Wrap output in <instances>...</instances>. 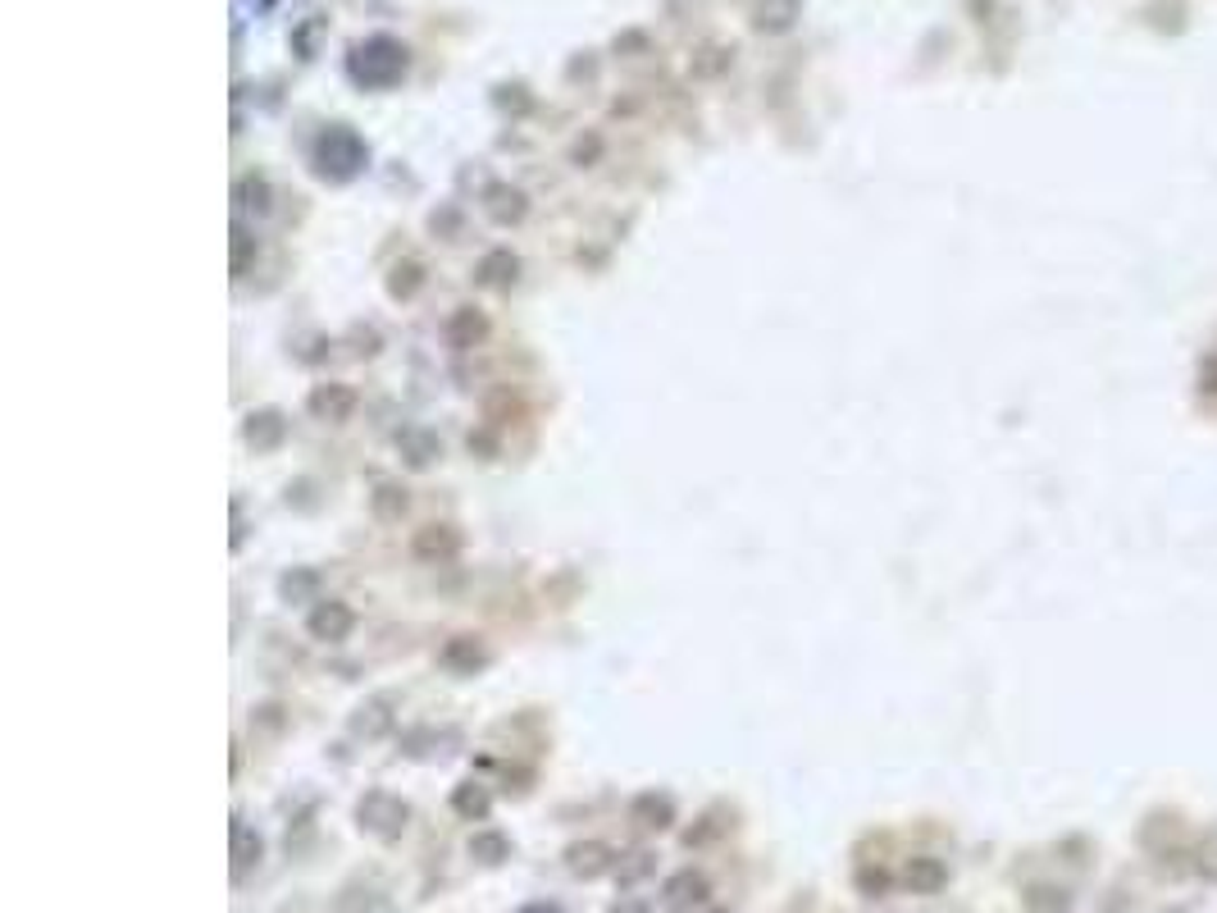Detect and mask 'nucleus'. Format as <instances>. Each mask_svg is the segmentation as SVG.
I'll use <instances>...</instances> for the list:
<instances>
[{
    "label": "nucleus",
    "instance_id": "1",
    "mask_svg": "<svg viewBox=\"0 0 1217 913\" xmlns=\"http://www.w3.org/2000/svg\"><path fill=\"white\" fill-rule=\"evenodd\" d=\"M347 73H351V83L370 87V92L397 87L406 79V46L393 42V37H383V33L356 42L351 56H347Z\"/></svg>",
    "mask_w": 1217,
    "mask_h": 913
},
{
    "label": "nucleus",
    "instance_id": "2",
    "mask_svg": "<svg viewBox=\"0 0 1217 913\" xmlns=\"http://www.w3.org/2000/svg\"><path fill=\"white\" fill-rule=\"evenodd\" d=\"M370 151L366 142L356 138V129H347V123H333V129H324L315 138V169L324 174V179L343 183V179H356L360 169H366Z\"/></svg>",
    "mask_w": 1217,
    "mask_h": 913
},
{
    "label": "nucleus",
    "instance_id": "3",
    "mask_svg": "<svg viewBox=\"0 0 1217 913\" xmlns=\"http://www.w3.org/2000/svg\"><path fill=\"white\" fill-rule=\"evenodd\" d=\"M310 630H315L320 640H343L347 630H351V613L343 603H329V607H320L315 617H310Z\"/></svg>",
    "mask_w": 1217,
    "mask_h": 913
},
{
    "label": "nucleus",
    "instance_id": "4",
    "mask_svg": "<svg viewBox=\"0 0 1217 913\" xmlns=\"http://www.w3.org/2000/svg\"><path fill=\"white\" fill-rule=\"evenodd\" d=\"M703 896H707V881H703V877H693V873H680L676 881L666 886V904H670V909L703 904Z\"/></svg>",
    "mask_w": 1217,
    "mask_h": 913
},
{
    "label": "nucleus",
    "instance_id": "5",
    "mask_svg": "<svg viewBox=\"0 0 1217 913\" xmlns=\"http://www.w3.org/2000/svg\"><path fill=\"white\" fill-rule=\"evenodd\" d=\"M908 881L917 886V891H940V886H944V868L935 864V858H917V864L908 868Z\"/></svg>",
    "mask_w": 1217,
    "mask_h": 913
},
{
    "label": "nucleus",
    "instance_id": "6",
    "mask_svg": "<svg viewBox=\"0 0 1217 913\" xmlns=\"http://www.w3.org/2000/svg\"><path fill=\"white\" fill-rule=\"evenodd\" d=\"M310 407H315L320 416H347V412H351V393H347V389L315 393V398H310Z\"/></svg>",
    "mask_w": 1217,
    "mask_h": 913
},
{
    "label": "nucleus",
    "instance_id": "7",
    "mask_svg": "<svg viewBox=\"0 0 1217 913\" xmlns=\"http://www.w3.org/2000/svg\"><path fill=\"white\" fill-rule=\"evenodd\" d=\"M456 808H465V814H470V808H475V814H484L488 799H484L479 791H461V795H456Z\"/></svg>",
    "mask_w": 1217,
    "mask_h": 913
},
{
    "label": "nucleus",
    "instance_id": "8",
    "mask_svg": "<svg viewBox=\"0 0 1217 913\" xmlns=\"http://www.w3.org/2000/svg\"><path fill=\"white\" fill-rule=\"evenodd\" d=\"M521 913H561V909H557V904H525Z\"/></svg>",
    "mask_w": 1217,
    "mask_h": 913
},
{
    "label": "nucleus",
    "instance_id": "9",
    "mask_svg": "<svg viewBox=\"0 0 1217 913\" xmlns=\"http://www.w3.org/2000/svg\"><path fill=\"white\" fill-rule=\"evenodd\" d=\"M616 913H647V909H643V904H620Z\"/></svg>",
    "mask_w": 1217,
    "mask_h": 913
},
{
    "label": "nucleus",
    "instance_id": "10",
    "mask_svg": "<svg viewBox=\"0 0 1217 913\" xmlns=\"http://www.w3.org/2000/svg\"><path fill=\"white\" fill-rule=\"evenodd\" d=\"M255 5H274V0H255Z\"/></svg>",
    "mask_w": 1217,
    "mask_h": 913
}]
</instances>
